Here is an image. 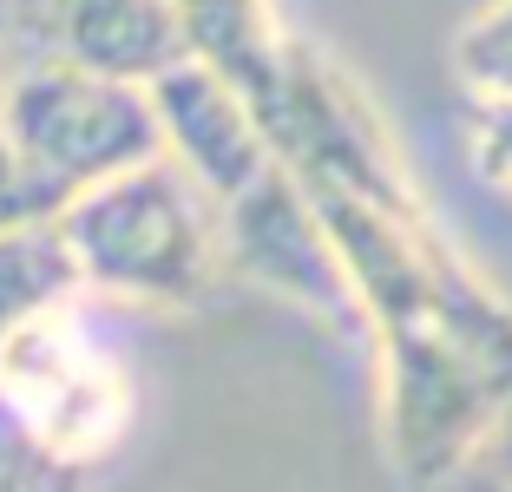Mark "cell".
Segmentation results:
<instances>
[{
  "instance_id": "1",
  "label": "cell",
  "mask_w": 512,
  "mask_h": 492,
  "mask_svg": "<svg viewBox=\"0 0 512 492\" xmlns=\"http://www.w3.org/2000/svg\"><path fill=\"white\" fill-rule=\"evenodd\" d=\"M66 256H73L79 296L145 315H184L217 289L224 276V230L217 204L158 158L132 164L99 191L73 197L53 217Z\"/></svg>"
},
{
  "instance_id": "2",
  "label": "cell",
  "mask_w": 512,
  "mask_h": 492,
  "mask_svg": "<svg viewBox=\"0 0 512 492\" xmlns=\"http://www.w3.org/2000/svg\"><path fill=\"white\" fill-rule=\"evenodd\" d=\"M0 138L14 151V171L40 224H53L73 197L99 191L106 178L158 158V119L145 86H119L46 53L7 66Z\"/></svg>"
},
{
  "instance_id": "3",
  "label": "cell",
  "mask_w": 512,
  "mask_h": 492,
  "mask_svg": "<svg viewBox=\"0 0 512 492\" xmlns=\"http://www.w3.org/2000/svg\"><path fill=\"white\" fill-rule=\"evenodd\" d=\"M0 407L73 473H99L138 420V381L119 342L73 296L0 342Z\"/></svg>"
},
{
  "instance_id": "4",
  "label": "cell",
  "mask_w": 512,
  "mask_h": 492,
  "mask_svg": "<svg viewBox=\"0 0 512 492\" xmlns=\"http://www.w3.org/2000/svg\"><path fill=\"white\" fill-rule=\"evenodd\" d=\"M263 132H270L276 164H289L302 184L362 197V204L394 210V217H427V204L407 184V164L394 151L381 112L322 46L283 40L276 92L263 105Z\"/></svg>"
},
{
  "instance_id": "5",
  "label": "cell",
  "mask_w": 512,
  "mask_h": 492,
  "mask_svg": "<svg viewBox=\"0 0 512 492\" xmlns=\"http://www.w3.org/2000/svg\"><path fill=\"white\" fill-rule=\"evenodd\" d=\"M217 230H224V269L276 289L335 335H362V309H355L348 269L335 256V237L289 164H270L243 197H230L217 210Z\"/></svg>"
},
{
  "instance_id": "6",
  "label": "cell",
  "mask_w": 512,
  "mask_h": 492,
  "mask_svg": "<svg viewBox=\"0 0 512 492\" xmlns=\"http://www.w3.org/2000/svg\"><path fill=\"white\" fill-rule=\"evenodd\" d=\"M151 119H158V151L178 164L217 210L243 197L276 164L270 132L256 105L217 73L211 60H184L151 86Z\"/></svg>"
},
{
  "instance_id": "7",
  "label": "cell",
  "mask_w": 512,
  "mask_h": 492,
  "mask_svg": "<svg viewBox=\"0 0 512 492\" xmlns=\"http://www.w3.org/2000/svg\"><path fill=\"white\" fill-rule=\"evenodd\" d=\"M20 33L33 53L86 66L119 86H158L171 66L197 60L171 0H20Z\"/></svg>"
},
{
  "instance_id": "8",
  "label": "cell",
  "mask_w": 512,
  "mask_h": 492,
  "mask_svg": "<svg viewBox=\"0 0 512 492\" xmlns=\"http://www.w3.org/2000/svg\"><path fill=\"white\" fill-rule=\"evenodd\" d=\"M171 14L184 20L197 60H211L263 119V105L276 92V66H283V40H289L276 27L270 0H171Z\"/></svg>"
},
{
  "instance_id": "9",
  "label": "cell",
  "mask_w": 512,
  "mask_h": 492,
  "mask_svg": "<svg viewBox=\"0 0 512 492\" xmlns=\"http://www.w3.org/2000/svg\"><path fill=\"white\" fill-rule=\"evenodd\" d=\"M73 296H79V276H73V256H66L60 230L53 224L0 230V342Z\"/></svg>"
},
{
  "instance_id": "10",
  "label": "cell",
  "mask_w": 512,
  "mask_h": 492,
  "mask_svg": "<svg viewBox=\"0 0 512 492\" xmlns=\"http://www.w3.org/2000/svg\"><path fill=\"white\" fill-rule=\"evenodd\" d=\"M453 79L473 112H512V0H486L453 33Z\"/></svg>"
},
{
  "instance_id": "11",
  "label": "cell",
  "mask_w": 512,
  "mask_h": 492,
  "mask_svg": "<svg viewBox=\"0 0 512 492\" xmlns=\"http://www.w3.org/2000/svg\"><path fill=\"white\" fill-rule=\"evenodd\" d=\"M86 486H92L86 473L60 466L7 407H0V492H86Z\"/></svg>"
},
{
  "instance_id": "12",
  "label": "cell",
  "mask_w": 512,
  "mask_h": 492,
  "mask_svg": "<svg viewBox=\"0 0 512 492\" xmlns=\"http://www.w3.org/2000/svg\"><path fill=\"white\" fill-rule=\"evenodd\" d=\"M473 164L512 197V112H473Z\"/></svg>"
},
{
  "instance_id": "13",
  "label": "cell",
  "mask_w": 512,
  "mask_h": 492,
  "mask_svg": "<svg viewBox=\"0 0 512 492\" xmlns=\"http://www.w3.org/2000/svg\"><path fill=\"white\" fill-rule=\"evenodd\" d=\"M467 473H480L486 486H499V492H512V401L499 407V420H493V433H486V447L473 453V466Z\"/></svg>"
},
{
  "instance_id": "14",
  "label": "cell",
  "mask_w": 512,
  "mask_h": 492,
  "mask_svg": "<svg viewBox=\"0 0 512 492\" xmlns=\"http://www.w3.org/2000/svg\"><path fill=\"white\" fill-rule=\"evenodd\" d=\"M20 33V0H0V46Z\"/></svg>"
},
{
  "instance_id": "15",
  "label": "cell",
  "mask_w": 512,
  "mask_h": 492,
  "mask_svg": "<svg viewBox=\"0 0 512 492\" xmlns=\"http://www.w3.org/2000/svg\"><path fill=\"white\" fill-rule=\"evenodd\" d=\"M453 486H460V492H499V486H486L480 473H460V479H453Z\"/></svg>"
},
{
  "instance_id": "16",
  "label": "cell",
  "mask_w": 512,
  "mask_h": 492,
  "mask_svg": "<svg viewBox=\"0 0 512 492\" xmlns=\"http://www.w3.org/2000/svg\"><path fill=\"white\" fill-rule=\"evenodd\" d=\"M0 79H7V66H0Z\"/></svg>"
}]
</instances>
